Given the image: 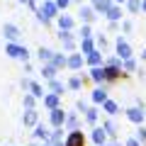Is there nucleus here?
<instances>
[{"mask_svg": "<svg viewBox=\"0 0 146 146\" xmlns=\"http://www.w3.org/2000/svg\"><path fill=\"white\" fill-rule=\"evenodd\" d=\"M54 17H58V5H56V0H44L42 7H39V12H36V20L42 22V25H49Z\"/></svg>", "mask_w": 146, "mask_h": 146, "instance_id": "1", "label": "nucleus"}, {"mask_svg": "<svg viewBox=\"0 0 146 146\" xmlns=\"http://www.w3.org/2000/svg\"><path fill=\"white\" fill-rule=\"evenodd\" d=\"M5 54H7L10 58L29 61V49H27V46H22V44H17V42H7V46H5Z\"/></svg>", "mask_w": 146, "mask_h": 146, "instance_id": "2", "label": "nucleus"}, {"mask_svg": "<svg viewBox=\"0 0 146 146\" xmlns=\"http://www.w3.org/2000/svg\"><path fill=\"white\" fill-rule=\"evenodd\" d=\"M63 146H85V134L80 129H73L66 134V139H63Z\"/></svg>", "mask_w": 146, "mask_h": 146, "instance_id": "3", "label": "nucleus"}, {"mask_svg": "<svg viewBox=\"0 0 146 146\" xmlns=\"http://www.w3.org/2000/svg\"><path fill=\"white\" fill-rule=\"evenodd\" d=\"M49 122H51V129H58V127H63V124H66V112H63L61 107L51 110V112H49Z\"/></svg>", "mask_w": 146, "mask_h": 146, "instance_id": "4", "label": "nucleus"}, {"mask_svg": "<svg viewBox=\"0 0 146 146\" xmlns=\"http://www.w3.org/2000/svg\"><path fill=\"white\" fill-rule=\"evenodd\" d=\"M127 119L129 122H134V124H144V119H146V112H144V107H129L127 110Z\"/></svg>", "mask_w": 146, "mask_h": 146, "instance_id": "5", "label": "nucleus"}, {"mask_svg": "<svg viewBox=\"0 0 146 146\" xmlns=\"http://www.w3.org/2000/svg\"><path fill=\"white\" fill-rule=\"evenodd\" d=\"M115 49H117V56L124 61V58H131V46L127 44V39H122V36H117L115 42Z\"/></svg>", "mask_w": 146, "mask_h": 146, "instance_id": "6", "label": "nucleus"}, {"mask_svg": "<svg viewBox=\"0 0 146 146\" xmlns=\"http://www.w3.org/2000/svg\"><path fill=\"white\" fill-rule=\"evenodd\" d=\"M3 36H5L7 42H20V27L12 25V22H7V25L3 27Z\"/></svg>", "mask_w": 146, "mask_h": 146, "instance_id": "7", "label": "nucleus"}, {"mask_svg": "<svg viewBox=\"0 0 146 146\" xmlns=\"http://www.w3.org/2000/svg\"><path fill=\"white\" fill-rule=\"evenodd\" d=\"M56 25H58V29H61V32H73L76 22H73L71 15H58V17H56Z\"/></svg>", "mask_w": 146, "mask_h": 146, "instance_id": "8", "label": "nucleus"}, {"mask_svg": "<svg viewBox=\"0 0 146 146\" xmlns=\"http://www.w3.org/2000/svg\"><path fill=\"white\" fill-rule=\"evenodd\" d=\"M78 15H80V20H83V22H88V25H90V22L95 20V7L93 5H80L78 7Z\"/></svg>", "mask_w": 146, "mask_h": 146, "instance_id": "9", "label": "nucleus"}, {"mask_svg": "<svg viewBox=\"0 0 146 146\" xmlns=\"http://www.w3.org/2000/svg\"><path fill=\"white\" fill-rule=\"evenodd\" d=\"M58 39H61V44H63L66 51H73V49H76V39H73L71 32H58Z\"/></svg>", "mask_w": 146, "mask_h": 146, "instance_id": "10", "label": "nucleus"}, {"mask_svg": "<svg viewBox=\"0 0 146 146\" xmlns=\"http://www.w3.org/2000/svg\"><path fill=\"white\" fill-rule=\"evenodd\" d=\"M22 122H25V127H36L39 124V112H36V110H27L25 117H22Z\"/></svg>", "mask_w": 146, "mask_h": 146, "instance_id": "11", "label": "nucleus"}, {"mask_svg": "<svg viewBox=\"0 0 146 146\" xmlns=\"http://www.w3.org/2000/svg\"><path fill=\"white\" fill-rule=\"evenodd\" d=\"M34 136L36 141H49V136H51V131H49V127H44V124H36L34 127Z\"/></svg>", "mask_w": 146, "mask_h": 146, "instance_id": "12", "label": "nucleus"}, {"mask_svg": "<svg viewBox=\"0 0 146 146\" xmlns=\"http://www.w3.org/2000/svg\"><path fill=\"white\" fill-rule=\"evenodd\" d=\"M58 98H61V95H56V93H46V95H44V107H46L49 112L56 110L58 107Z\"/></svg>", "mask_w": 146, "mask_h": 146, "instance_id": "13", "label": "nucleus"}, {"mask_svg": "<svg viewBox=\"0 0 146 146\" xmlns=\"http://www.w3.org/2000/svg\"><path fill=\"white\" fill-rule=\"evenodd\" d=\"M90 139H93L98 146H102V144H105V139H107V131H105V127H95L93 134H90Z\"/></svg>", "mask_w": 146, "mask_h": 146, "instance_id": "14", "label": "nucleus"}, {"mask_svg": "<svg viewBox=\"0 0 146 146\" xmlns=\"http://www.w3.org/2000/svg\"><path fill=\"white\" fill-rule=\"evenodd\" d=\"M88 78H90V80H95V83H105V80H107V78H105V66H95L93 71H90Z\"/></svg>", "mask_w": 146, "mask_h": 146, "instance_id": "15", "label": "nucleus"}, {"mask_svg": "<svg viewBox=\"0 0 146 146\" xmlns=\"http://www.w3.org/2000/svg\"><path fill=\"white\" fill-rule=\"evenodd\" d=\"M54 54H56V51H51V49H46V46H39V51H36V58H39L42 63H51Z\"/></svg>", "mask_w": 146, "mask_h": 146, "instance_id": "16", "label": "nucleus"}, {"mask_svg": "<svg viewBox=\"0 0 146 146\" xmlns=\"http://www.w3.org/2000/svg\"><path fill=\"white\" fill-rule=\"evenodd\" d=\"M49 90H51V93H56V95H63V93L68 90V85L61 83L58 78H54V80H49Z\"/></svg>", "mask_w": 146, "mask_h": 146, "instance_id": "17", "label": "nucleus"}, {"mask_svg": "<svg viewBox=\"0 0 146 146\" xmlns=\"http://www.w3.org/2000/svg\"><path fill=\"white\" fill-rule=\"evenodd\" d=\"M105 100H107V88H105V85H98V88L93 90V102L100 105V102H105Z\"/></svg>", "mask_w": 146, "mask_h": 146, "instance_id": "18", "label": "nucleus"}, {"mask_svg": "<svg viewBox=\"0 0 146 146\" xmlns=\"http://www.w3.org/2000/svg\"><path fill=\"white\" fill-rule=\"evenodd\" d=\"M71 71H78L80 66H83V54H71L68 56V63H66Z\"/></svg>", "mask_w": 146, "mask_h": 146, "instance_id": "19", "label": "nucleus"}, {"mask_svg": "<svg viewBox=\"0 0 146 146\" xmlns=\"http://www.w3.org/2000/svg\"><path fill=\"white\" fill-rule=\"evenodd\" d=\"M85 80H88L85 76H73V78H68V83H66V85H68V90H80Z\"/></svg>", "mask_w": 146, "mask_h": 146, "instance_id": "20", "label": "nucleus"}, {"mask_svg": "<svg viewBox=\"0 0 146 146\" xmlns=\"http://www.w3.org/2000/svg\"><path fill=\"white\" fill-rule=\"evenodd\" d=\"M112 5H115L112 0H93V7H95V12H102V15H105V12H107Z\"/></svg>", "mask_w": 146, "mask_h": 146, "instance_id": "21", "label": "nucleus"}, {"mask_svg": "<svg viewBox=\"0 0 146 146\" xmlns=\"http://www.w3.org/2000/svg\"><path fill=\"white\" fill-rule=\"evenodd\" d=\"M56 71H58V68L54 66V63H44V66H42V76H44L46 80H54V78H56Z\"/></svg>", "mask_w": 146, "mask_h": 146, "instance_id": "22", "label": "nucleus"}, {"mask_svg": "<svg viewBox=\"0 0 146 146\" xmlns=\"http://www.w3.org/2000/svg\"><path fill=\"white\" fill-rule=\"evenodd\" d=\"M105 17H107L110 22H117V20H122V7H119V5H112L107 12H105Z\"/></svg>", "mask_w": 146, "mask_h": 146, "instance_id": "23", "label": "nucleus"}, {"mask_svg": "<svg viewBox=\"0 0 146 146\" xmlns=\"http://www.w3.org/2000/svg\"><path fill=\"white\" fill-rule=\"evenodd\" d=\"M85 58H88V63H90V66H105V61H102V54H100L98 51V49H95V51L93 54H88V56H85Z\"/></svg>", "mask_w": 146, "mask_h": 146, "instance_id": "24", "label": "nucleus"}, {"mask_svg": "<svg viewBox=\"0 0 146 146\" xmlns=\"http://www.w3.org/2000/svg\"><path fill=\"white\" fill-rule=\"evenodd\" d=\"M102 107H105V112H107L110 117H115V115H117V110H119V105H117L115 100H110V98H107V100L102 102Z\"/></svg>", "mask_w": 146, "mask_h": 146, "instance_id": "25", "label": "nucleus"}, {"mask_svg": "<svg viewBox=\"0 0 146 146\" xmlns=\"http://www.w3.org/2000/svg\"><path fill=\"white\" fill-rule=\"evenodd\" d=\"M80 51H83L85 56L95 51V42H93V36H90V39H80Z\"/></svg>", "mask_w": 146, "mask_h": 146, "instance_id": "26", "label": "nucleus"}, {"mask_svg": "<svg viewBox=\"0 0 146 146\" xmlns=\"http://www.w3.org/2000/svg\"><path fill=\"white\" fill-rule=\"evenodd\" d=\"M63 129H68V131H73V129H78V115H66V124H63Z\"/></svg>", "mask_w": 146, "mask_h": 146, "instance_id": "27", "label": "nucleus"}, {"mask_svg": "<svg viewBox=\"0 0 146 146\" xmlns=\"http://www.w3.org/2000/svg\"><path fill=\"white\" fill-rule=\"evenodd\" d=\"M51 63H54V66H56V68H63V66H66V63H68V56H66V54H54Z\"/></svg>", "mask_w": 146, "mask_h": 146, "instance_id": "28", "label": "nucleus"}, {"mask_svg": "<svg viewBox=\"0 0 146 146\" xmlns=\"http://www.w3.org/2000/svg\"><path fill=\"white\" fill-rule=\"evenodd\" d=\"M98 115H100V110L98 107H90L88 112H85V122H88V124H95V122H98Z\"/></svg>", "mask_w": 146, "mask_h": 146, "instance_id": "29", "label": "nucleus"}, {"mask_svg": "<svg viewBox=\"0 0 146 146\" xmlns=\"http://www.w3.org/2000/svg\"><path fill=\"white\" fill-rule=\"evenodd\" d=\"M29 93L34 95L36 100H44V95H46V93H44V88H42V85H39V83H32V88H29Z\"/></svg>", "mask_w": 146, "mask_h": 146, "instance_id": "30", "label": "nucleus"}, {"mask_svg": "<svg viewBox=\"0 0 146 146\" xmlns=\"http://www.w3.org/2000/svg\"><path fill=\"white\" fill-rule=\"evenodd\" d=\"M102 127H105V131H107V136H117V124H115V119H107Z\"/></svg>", "mask_w": 146, "mask_h": 146, "instance_id": "31", "label": "nucleus"}, {"mask_svg": "<svg viewBox=\"0 0 146 146\" xmlns=\"http://www.w3.org/2000/svg\"><path fill=\"white\" fill-rule=\"evenodd\" d=\"M122 68H124L127 73L136 71V61H134V58H124V61H122Z\"/></svg>", "mask_w": 146, "mask_h": 146, "instance_id": "32", "label": "nucleus"}, {"mask_svg": "<svg viewBox=\"0 0 146 146\" xmlns=\"http://www.w3.org/2000/svg\"><path fill=\"white\" fill-rule=\"evenodd\" d=\"M127 10L129 12H139L141 10V0H127Z\"/></svg>", "mask_w": 146, "mask_h": 146, "instance_id": "33", "label": "nucleus"}, {"mask_svg": "<svg viewBox=\"0 0 146 146\" xmlns=\"http://www.w3.org/2000/svg\"><path fill=\"white\" fill-rule=\"evenodd\" d=\"M93 36V29H90L88 22H83V27H80V39H90Z\"/></svg>", "mask_w": 146, "mask_h": 146, "instance_id": "34", "label": "nucleus"}, {"mask_svg": "<svg viewBox=\"0 0 146 146\" xmlns=\"http://www.w3.org/2000/svg\"><path fill=\"white\" fill-rule=\"evenodd\" d=\"M34 102H36V98H34V95H25V100H22V105H25V107L27 110H34Z\"/></svg>", "mask_w": 146, "mask_h": 146, "instance_id": "35", "label": "nucleus"}, {"mask_svg": "<svg viewBox=\"0 0 146 146\" xmlns=\"http://www.w3.org/2000/svg\"><path fill=\"white\" fill-rule=\"evenodd\" d=\"M136 139H139L141 144L146 141V127H141V124H139V129H136Z\"/></svg>", "mask_w": 146, "mask_h": 146, "instance_id": "36", "label": "nucleus"}, {"mask_svg": "<svg viewBox=\"0 0 146 146\" xmlns=\"http://www.w3.org/2000/svg\"><path fill=\"white\" fill-rule=\"evenodd\" d=\"M76 110H78V112H88V102H85V100H78V102H76Z\"/></svg>", "mask_w": 146, "mask_h": 146, "instance_id": "37", "label": "nucleus"}, {"mask_svg": "<svg viewBox=\"0 0 146 146\" xmlns=\"http://www.w3.org/2000/svg\"><path fill=\"white\" fill-rule=\"evenodd\" d=\"M122 29H124L127 34H129V32L134 29V22H131V20H124V22H122Z\"/></svg>", "mask_w": 146, "mask_h": 146, "instance_id": "38", "label": "nucleus"}, {"mask_svg": "<svg viewBox=\"0 0 146 146\" xmlns=\"http://www.w3.org/2000/svg\"><path fill=\"white\" fill-rule=\"evenodd\" d=\"M32 83H34L32 78H22V83H20V85H22V90H29V88H32Z\"/></svg>", "mask_w": 146, "mask_h": 146, "instance_id": "39", "label": "nucleus"}, {"mask_svg": "<svg viewBox=\"0 0 146 146\" xmlns=\"http://www.w3.org/2000/svg\"><path fill=\"white\" fill-rule=\"evenodd\" d=\"M124 146H141V141L136 139V136H131V139H127V144Z\"/></svg>", "mask_w": 146, "mask_h": 146, "instance_id": "40", "label": "nucleus"}, {"mask_svg": "<svg viewBox=\"0 0 146 146\" xmlns=\"http://www.w3.org/2000/svg\"><path fill=\"white\" fill-rule=\"evenodd\" d=\"M56 5H58V10H61V7H63V10H66V7L71 5V0H56Z\"/></svg>", "mask_w": 146, "mask_h": 146, "instance_id": "41", "label": "nucleus"}, {"mask_svg": "<svg viewBox=\"0 0 146 146\" xmlns=\"http://www.w3.org/2000/svg\"><path fill=\"white\" fill-rule=\"evenodd\" d=\"M27 5H29L32 10H36V12H39V3H36V0H27Z\"/></svg>", "mask_w": 146, "mask_h": 146, "instance_id": "42", "label": "nucleus"}, {"mask_svg": "<svg viewBox=\"0 0 146 146\" xmlns=\"http://www.w3.org/2000/svg\"><path fill=\"white\" fill-rule=\"evenodd\" d=\"M98 46H102V49L107 46V39H105V36H100V39H98Z\"/></svg>", "mask_w": 146, "mask_h": 146, "instance_id": "43", "label": "nucleus"}, {"mask_svg": "<svg viewBox=\"0 0 146 146\" xmlns=\"http://www.w3.org/2000/svg\"><path fill=\"white\" fill-rule=\"evenodd\" d=\"M44 146H63V144H51V141H44Z\"/></svg>", "mask_w": 146, "mask_h": 146, "instance_id": "44", "label": "nucleus"}, {"mask_svg": "<svg viewBox=\"0 0 146 146\" xmlns=\"http://www.w3.org/2000/svg\"><path fill=\"white\" fill-rule=\"evenodd\" d=\"M141 10H144V12H146V0H141Z\"/></svg>", "mask_w": 146, "mask_h": 146, "instance_id": "45", "label": "nucleus"}, {"mask_svg": "<svg viewBox=\"0 0 146 146\" xmlns=\"http://www.w3.org/2000/svg\"><path fill=\"white\" fill-rule=\"evenodd\" d=\"M112 3H115V5H119V3H127V0H112Z\"/></svg>", "mask_w": 146, "mask_h": 146, "instance_id": "46", "label": "nucleus"}, {"mask_svg": "<svg viewBox=\"0 0 146 146\" xmlns=\"http://www.w3.org/2000/svg\"><path fill=\"white\" fill-rule=\"evenodd\" d=\"M141 58H144V61H146V49H144V51H141Z\"/></svg>", "mask_w": 146, "mask_h": 146, "instance_id": "47", "label": "nucleus"}, {"mask_svg": "<svg viewBox=\"0 0 146 146\" xmlns=\"http://www.w3.org/2000/svg\"><path fill=\"white\" fill-rule=\"evenodd\" d=\"M102 146H119V144H117V141H115V144H102Z\"/></svg>", "mask_w": 146, "mask_h": 146, "instance_id": "48", "label": "nucleus"}, {"mask_svg": "<svg viewBox=\"0 0 146 146\" xmlns=\"http://www.w3.org/2000/svg\"><path fill=\"white\" fill-rule=\"evenodd\" d=\"M29 146H39V144H29Z\"/></svg>", "mask_w": 146, "mask_h": 146, "instance_id": "49", "label": "nucleus"}]
</instances>
